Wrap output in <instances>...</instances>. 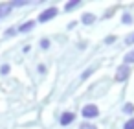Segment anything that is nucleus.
Segmentation results:
<instances>
[{"label": "nucleus", "instance_id": "1", "mask_svg": "<svg viewBox=\"0 0 134 129\" xmlns=\"http://www.w3.org/2000/svg\"><path fill=\"white\" fill-rule=\"evenodd\" d=\"M57 13H59L57 8H48V9H44V11L39 15V22H48V20H52Z\"/></svg>", "mask_w": 134, "mask_h": 129}, {"label": "nucleus", "instance_id": "2", "mask_svg": "<svg viewBox=\"0 0 134 129\" xmlns=\"http://www.w3.org/2000/svg\"><path fill=\"white\" fill-rule=\"evenodd\" d=\"M97 114H99V109H97L94 103L83 107V116H85V118H96Z\"/></svg>", "mask_w": 134, "mask_h": 129}, {"label": "nucleus", "instance_id": "3", "mask_svg": "<svg viewBox=\"0 0 134 129\" xmlns=\"http://www.w3.org/2000/svg\"><path fill=\"white\" fill-rule=\"evenodd\" d=\"M129 74H130L129 66H127V65H121V66L116 70V79H118V81H125V79L129 78Z\"/></svg>", "mask_w": 134, "mask_h": 129}, {"label": "nucleus", "instance_id": "4", "mask_svg": "<svg viewBox=\"0 0 134 129\" xmlns=\"http://www.w3.org/2000/svg\"><path fill=\"white\" fill-rule=\"evenodd\" d=\"M11 9H13L11 2H4V4H0V19H4V17H8V15L11 13Z\"/></svg>", "mask_w": 134, "mask_h": 129}, {"label": "nucleus", "instance_id": "5", "mask_svg": "<svg viewBox=\"0 0 134 129\" xmlns=\"http://www.w3.org/2000/svg\"><path fill=\"white\" fill-rule=\"evenodd\" d=\"M74 118H75L74 112H63V116H61V125H70V123L74 122Z\"/></svg>", "mask_w": 134, "mask_h": 129}, {"label": "nucleus", "instance_id": "6", "mask_svg": "<svg viewBox=\"0 0 134 129\" xmlns=\"http://www.w3.org/2000/svg\"><path fill=\"white\" fill-rule=\"evenodd\" d=\"M33 26H35V22H33V20H28V22H24L20 28H17V32H20V33H26V32H30Z\"/></svg>", "mask_w": 134, "mask_h": 129}, {"label": "nucleus", "instance_id": "7", "mask_svg": "<svg viewBox=\"0 0 134 129\" xmlns=\"http://www.w3.org/2000/svg\"><path fill=\"white\" fill-rule=\"evenodd\" d=\"M81 20H83V24H92V22H94V20H96V17H94V15H92V13H85V15H83V19H81Z\"/></svg>", "mask_w": 134, "mask_h": 129}, {"label": "nucleus", "instance_id": "8", "mask_svg": "<svg viewBox=\"0 0 134 129\" xmlns=\"http://www.w3.org/2000/svg\"><path fill=\"white\" fill-rule=\"evenodd\" d=\"M79 4H81V0H72V2H68V4L64 6V9H66V11H72V9L77 8Z\"/></svg>", "mask_w": 134, "mask_h": 129}, {"label": "nucleus", "instance_id": "9", "mask_svg": "<svg viewBox=\"0 0 134 129\" xmlns=\"http://www.w3.org/2000/svg\"><path fill=\"white\" fill-rule=\"evenodd\" d=\"M123 61H125V65H132V63H134V50L129 52V54L123 57Z\"/></svg>", "mask_w": 134, "mask_h": 129}, {"label": "nucleus", "instance_id": "10", "mask_svg": "<svg viewBox=\"0 0 134 129\" xmlns=\"http://www.w3.org/2000/svg\"><path fill=\"white\" fill-rule=\"evenodd\" d=\"M123 129H134V118L127 120V122H125V125H123Z\"/></svg>", "mask_w": 134, "mask_h": 129}, {"label": "nucleus", "instance_id": "11", "mask_svg": "<svg viewBox=\"0 0 134 129\" xmlns=\"http://www.w3.org/2000/svg\"><path fill=\"white\" fill-rule=\"evenodd\" d=\"M121 22H125V24H130V22H132V17H130L129 13H125V15L121 17Z\"/></svg>", "mask_w": 134, "mask_h": 129}, {"label": "nucleus", "instance_id": "12", "mask_svg": "<svg viewBox=\"0 0 134 129\" xmlns=\"http://www.w3.org/2000/svg\"><path fill=\"white\" fill-rule=\"evenodd\" d=\"M0 74H2V76L9 74V65H2V66H0Z\"/></svg>", "mask_w": 134, "mask_h": 129}, {"label": "nucleus", "instance_id": "13", "mask_svg": "<svg viewBox=\"0 0 134 129\" xmlns=\"http://www.w3.org/2000/svg\"><path fill=\"white\" fill-rule=\"evenodd\" d=\"M132 111H134V105H132V103H127V105L123 107V112H129V114H130Z\"/></svg>", "mask_w": 134, "mask_h": 129}, {"label": "nucleus", "instance_id": "14", "mask_svg": "<svg viewBox=\"0 0 134 129\" xmlns=\"http://www.w3.org/2000/svg\"><path fill=\"white\" fill-rule=\"evenodd\" d=\"M28 2H26V0H17V2H11V6L13 8H19V6H26Z\"/></svg>", "mask_w": 134, "mask_h": 129}, {"label": "nucleus", "instance_id": "15", "mask_svg": "<svg viewBox=\"0 0 134 129\" xmlns=\"http://www.w3.org/2000/svg\"><path fill=\"white\" fill-rule=\"evenodd\" d=\"M41 48H44V50L50 48V41H48V39H42V41H41Z\"/></svg>", "mask_w": 134, "mask_h": 129}, {"label": "nucleus", "instance_id": "16", "mask_svg": "<svg viewBox=\"0 0 134 129\" xmlns=\"http://www.w3.org/2000/svg\"><path fill=\"white\" fill-rule=\"evenodd\" d=\"M92 72H94V68H88V70H85V72H83V76H81V79H86V78H88Z\"/></svg>", "mask_w": 134, "mask_h": 129}, {"label": "nucleus", "instance_id": "17", "mask_svg": "<svg viewBox=\"0 0 134 129\" xmlns=\"http://www.w3.org/2000/svg\"><path fill=\"white\" fill-rule=\"evenodd\" d=\"M17 33V28H9L8 32H6V35H15Z\"/></svg>", "mask_w": 134, "mask_h": 129}, {"label": "nucleus", "instance_id": "18", "mask_svg": "<svg viewBox=\"0 0 134 129\" xmlns=\"http://www.w3.org/2000/svg\"><path fill=\"white\" fill-rule=\"evenodd\" d=\"M81 129H96V125H90V123H83Z\"/></svg>", "mask_w": 134, "mask_h": 129}, {"label": "nucleus", "instance_id": "19", "mask_svg": "<svg viewBox=\"0 0 134 129\" xmlns=\"http://www.w3.org/2000/svg\"><path fill=\"white\" fill-rule=\"evenodd\" d=\"M39 72H41V74H44V72H46V66H44V65H41V66H39Z\"/></svg>", "mask_w": 134, "mask_h": 129}, {"label": "nucleus", "instance_id": "20", "mask_svg": "<svg viewBox=\"0 0 134 129\" xmlns=\"http://www.w3.org/2000/svg\"><path fill=\"white\" fill-rule=\"evenodd\" d=\"M114 41H116V37H108V39H107V41H105V43H107V44H108V43H114Z\"/></svg>", "mask_w": 134, "mask_h": 129}]
</instances>
